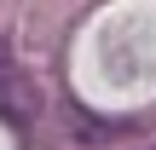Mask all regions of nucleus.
<instances>
[{"label":"nucleus","mask_w":156,"mask_h":150,"mask_svg":"<svg viewBox=\"0 0 156 150\" xmlns=\"http://www.w3.org/2000/svg\"><path fill=\"white\" fill-rule=\"evenodd\" d=\"M35 110H41V98L29 87L23 64H12V52H0V121L17 127V133H29L35 127Z\"/></svg>","instance_id":"nucleus-1"}]
</instances>
